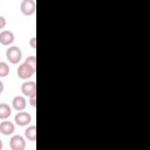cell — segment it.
Listing matches in <instances>:
<instances>
[{"mask_svg": "<svg viewBox=\"0 0 150 150\" xmlns=\"http://www.w3.org/2000/svg\"><path fill=\"white\" fill-rule=\"evenodd\" d=\"M14 41V33L8 29H4L0 32V43L4 46H9Z\"/></svg>", "mask_w": 150, "mask_h": 150, "instance_id": "52a82bcc", "label": "cell"}, {"mask_svg": "<svg viewBox=\"0 0 150 150\" xmlns=\"http://www.w3.org/2000/svg\"><path fill=\"white\" fill-rule=\"evenodd\" d=\"M9 74V66L5 61H0V77H6Z\"/></svg>", "mask_w": 150, "mask_h": 150, "instance_id": "7c38bea8", "label": "cell"}, {"mask_svg": "<svg viewBox=\"0 0 150 150\" xmlns=\"http://www.w3.org/2000/svg\"><path fill=\"white\" fill-rule=\"evenodd\" d=\"M16 73H18V76H19L20 79H22V80H28L29 77H32V76L35 74V68H33V67H30V66H28L27 63L23 62V63H21V64L19 66Z\"/></svg>", "mask_w": 150, "mask_h": 150, "instance_id": "7a4b0ae2", "label": "cell"}, {"mask_svg": "<svg viewBox=\"0 0 150 150\" xmlns=\"http://www.w3.org/2000/svg\"><path fill=\"white\" fill-rule=\"evenodd\" d=\"M20 9L25 15H32L35 12V1L34 0H22L20 4Z\"/></svg>", "mask_w": 150, "mask_h": 150, "instance_id": "5b68a950", "label": "cell"}, {"mask_svg": "<svg viewBox=\"0 0 150 150\" xmlns=\"http://www.w3.org/2000/svg\"><path fill=\"white\" fill-rule=\"evenodd\" d=\"M14 129H15V127H14V124L11 121L4 120L2 122H0V132L2 135L9 136V135H12L14 132Z\"/></svg>", "mask_w": 150, "mask_h": 150, "instance_id": "ba28073f", "label": "cell"}, {"mask_svg": "<svg viewBox=\"0 0 150 150\" xmlns=\"http://www.w3.org/2000/svg\"><path fill=\"white\" fill-rule=\"evenodd\" d=\"M6 57L11 63L16 64L22 57V52L18 46H11L6 49Z\"/></svg>", "mask_w": 150, "mask_h": 150, "instance_id": "6da1fadb", "label": "cell"}, {"mask_svg": "<svg viewBox=\"0 0 150 150\" xmlns=\"http://www.w3.org/2000/svg\"><path fill=\"white\" fill-rule=\"evenodd\" d=\"M2 146H4V143H2V141L0 139V150H2Z\"/></svg>", "mask_w": 150, "mask_h": 150, "instance_id": "ac0fdd59", "label": "cell"}, {"mask_svg": "<svg viewBox=\"0 0 150 150\" xmlns=\"http://www.w3.org/2000/svg\"><path fill=\"white\" fill-rule=\"evenodd\" d=\"M4 89H5V86H4V82L0 80V94L4 91Z\"/></svg>", "mask_w": 150, "mask_h": 150, "instance_id": "e0dca14e", "label": "cell"}, {"mask_svg": "<svg viewBox=\"0 0 150 150\" xmlns=\"http://www.w3.org/2000/svg\"><path fill=\"white\" fill-rule=\"evenodd\" d=\"M35 40H36V39H35V36H33V38L29 40V45H30V47H32V48H35V47H36V45H35Z\"/></svg>", "mask_w": 150, "mask_h": 150, "instance_id": "2e32d148", "label": "cell"}, {"mask_svg": "<svg viewBox=\"0 0 150 150\" xmlns=\"http://www.w3.org/2000/svg\"><path fill=\"white\" fill-rule=\"evenodd\" d=\"M25 136L28 141L34 142L36 139V127L35 125H29L26 130H25Z\"/></svg>", "mask_w": 150, "mask_h": 150, "instance_id": "8fae6325", "label": "cell"}, {"mask_svg": "<svg viewBox=\"0 0 150 150\" xmlns=\"http://www.w3.org/2000/svg\"><path fill=\"white\" fill-rule=\"evenodd\" d=\"M14 121L18 125L25 127V125H28L30 123L32 117L27 111H19V112H16V115L14 117Z\"/></svg>", "mask_w": 150, "mask_h": 150, "instance_id": "277c9868", "label": "cell"}, {"mask_svg": "<svg viewBox=\"0 0 150 150\" xmlns=\"http://www.w3.org/2000/svg\"><path fill=\"white\" fill-rule=\"evenodd\" d=\"M12 114V108L7 103H0V120H7Z\"/></svg>", "mask_w": 150, "mask_h": 150, "instance_id": "30bf717a", "label": "cell"}, {"mask_svg": "<svg viewBox=\"0 0 150 150\" xmlns=\"http://www.w3.org/2000/svg\"><path fill=\"white\" fill-rule=\"evenodd\" d=\"M5 26H6V19H5V16L0 15V29H2Z\"/></svg>", "mask_w": 150, "mask_h": 150, "instance_id": "9a60e30c", "label": "cell"}, {"mask_svg": "<svg viewBox=\"0 0 150 150\" xmlns=\"http://www.w3.org/2000/svg\"><path fill=\"white\" fill-rule=\"evenodd\" d=\"M9 146L12 150H25L26 148V141L20 135H14L9 139Z\"/></svg>", "mask_w": 150, "mask_h": 150, "instance_id": "3957f363", "label": "cell"}, {"mask_svg": "<svg viewBox=\"0 0 150 150\" xmlns=\"http://www.w3.org/2000/svg\"><path fill=\"white\" fill-rule=\"evenodd\" d=\"M21 93L25 96H32L33 94L36 93V84L34 81H25L21 84Z\"/></svg>", "mask_w": 150, "mask_h": 150, "instance_id": "8992f818", "label": "cell"}, {"mask_svg": "<svg viewBox=\"0 0 150 150\" xmlns=\"http://www.w3.org/2000/svg\"><path fill=\"white\" fill-rule=\"evenodd\" d=\"M12 105L18 111H23V109L27 105V101L22 95H18L12 100Z\"/></svg>", "mask_w": 150, "mask_h": 150, "instance_id": "9c48e42d", "label": "cell"}, {"mask_svg": "<svg viewBox=\"0 0 150 150\" xmlns=\"http://www.w3.org/2000/svg\"><path fill=\"white\" fill-rule=\"evenodd\" d=\"M28 102H29V104L34 108V107L36 105V94H33L32 96H29V97H28Z\"/></svg>", "mask_w": 150, "mask_h": 150, "instance_id": "5bb4252c", "label": "cell"}, {"mask_svg": "<svg viewBox=\"0 0 150 150\" xmlns=\"http://www.w3.org/2000/svg\"><path fill=\"white\" fill-rule=\"evenodd\" d=\"M25 63H27L28 66L35 68V66H36V57H35V55H29V56H27L26 60H25Z\"/></svg>", "mask_w": 150, "mask_h": 150, "instance_id": "4fadbf2b", "label": "cell"}]
</instances>
